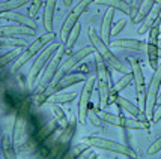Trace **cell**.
<instances>
[{
    "instance_id": "obj_17",
    "label": "cell",
    "mask_w": 161,
    "mask_h": 159,
    "mask_svg": "<svg viewBox=\"0 0 161 159\" xmlns=\"http://www.w3.org/2000/svg\"><path fill=\"white\" fill-rule=\"evenodd\" d=\"M81 81H84L83 74H66V75H63L54 86H50L48 89L45 90V93H47L48 96H51V95H54L57 92H62L63 89H66V87H69V86H74V84H77V83H81Z\"/></svg>"
},
{
    "instance_id": "obj_36",
    "label": "cell",
    "mask_w": 161,
    "mask_h": 159,
    "mask_svg": "<svg viewBox=\"0 0 161 159\" xmlns=\"http://www.w3.org/2000/svg\"><path fill=\"white\" fill-rule=\"evenodd\" d=\"M45 0H32V5H30V17H33L35 18L36 15H38V12H39V9H41L42 3H44Z\"/></svg>"
},
{
    "instance_id": "obj_3",
    "label": "cell",
    "mask_w": 161,
    "mask_h": 159,
    "mask_svg": "<svg viewBox=\"0 0 161 159\" xmlns=\"http://www.w3.org/2000/svg\"><path fill=\"white\" fill-rule=\"evenodd\" d=\"M30 117V101L26 99L20 110L17 113V117L14 122V129H12V143L15 149L20 150L23 144L27 141V123Z\"/></svg>"
},
{
    "instance_id": "obj_9",
    "label": "cell",
    "mask_w": 161,
    "mask_h": 159,
    "mask_svg": "<svg viewBox=\"0 0 161 159\" xmlns=\"http://www.w3.org/2000/svg\"><path fill=\"white\" fill-rule=\"evenodd\" d=\"M93 2H95V0H80L77 5L74 6V9L68 14V17L65 18V21H63L62 29H60V41H62V44H65V42L68 41L71 32H72L74 27L78 24V18L83 15V12L89 8V5L93 3Z\"/></svg>"
},
{
    "instance_id": "obj_44",
    "label": "cell",
    "mask_w": 161,
    "mask_h": 159,
    "mask_svg": "<svg viewBox=\"0 0 161 159\" xmlns=\"http://www.w3.org/2000/svg\"><path fill=\"white\" fill-rule=\"evenodd\" d=\"M125 2H128V3H130V2H131V0H125Z\"/></svg>"
},
{
    "instance_id": "obj_41",
    "label": "cell",
    "mask_w": 161,
    "mask_h": 159,
    "mask_svg": "<svg viewBox=\"0 0 161 159\" xmlns=\"http://www.w3.org/2000/svg\"><path fill=\"white\" fill-rule=\"evenodd\" d=\"M63 3H65V6H71L72 5V0H63Z\"/></svg>"
},
{
    "instance_id": "obj_24",
    "label": "cell",
    "mask_w": 161,
    "mask_h": 159,
    "mask_svg": "<svg viewBox=\"0 0 161 159\" xmlns=\"http://www.w3.org/2000/svg\"><path fill=\"white\" fill-rule=\"evenodd\" d=\"M131 81H134V77H133V72H128V74H124L122 75V78H120L118 83L113 86L112 89H110V98H108V105L113 104L114 102V99L118 98V93L119 92H122L124 89H126L130 84H131Z\"/></svg>"
},
{
    "instance_id": "obj_20",
    "label": "cell",
    "mask_w": 161,
    "mask_h": 159,
    "mask_svg": "<svg viewBox=\"0 0 161 159\" xmlns=\"http://www.w3.org/2000/svg\"><path fill=\"white\" fill-rule=\"evenodd\" d=\"M161 18V0H157L155 6L151 9V12L146 15V18L142 21L140 27H139V33H146L149 32L152 26H154L157 21Z\"/></svg>"
},
{
    "instance_id": "obj_4",
    "label": "cell",
    "mask_w": 161,
    "mask_h": 159,
    "mask_svg": "<svg viewBox=\"0 0 161 159\" xmlns=\"http://www.w3.org/2000/svg\"><path fill=\"white\" fill-rule=\"evenodd\" d=\"M65 53H66V51H65V44H60L59 50L54 53V56L51 57V60H50L48 65H47V68L44 69L41 78H39V81L36 83L35 95L45 92V90L51 86V83H53V80H54V77H56V74H57V71L60 68V62H62V57Z\"/></svg>"
},
{
    "instance_id": "obj_43",
    "label": "cell",
    "mask_w": 161,
    "mask_h": 159,
    "mask_svg": "<svg viewBox=\"0 0 161 159\" xmlns=\"http://www.w3.org/2000/svg\"><path fill=\"white\" fill-rule=\"evenodd\" d=\"M158 47H160V48H161V41H158Z\"/></svg>"
},
{
    "instance_id": "obj_42",
    "label": "cell",
    "mask_w": 161,
    "mask_h": 159,
    "mask_svg": "<svg viewBox=\"0 0 161 159\" xmlns=\"http://www.w3.org/2000/svg\"><path fill=\"white\" fill-rule=\"evenodd\" d=\"M158 104H161V92H160V95H158Z\"/></svg>"
},
{
    "instance_id": "obj_7",
    "label": "cell",
    "mask_w": 161,
    "mask_h": 159,
    "mask_svg": "<svg viewBox=\"0 0 161 159\" xmlns=\"http://www.w3.org/2000/svg\"><path fill=\"white\" fill-rule=\"evenodd\" d=\"M83 141L87 143V144H91L92 147H95V149L108 150V152L119 153V155H124V156L136 158V152H134L130 146L122 144V143H116V141H112V140H107V138H101V137H95V135L84 137Z\"/></svg>"
},
{
    "instance_id": "obj_37",
    "label": "cell",
    "mask_w": 161,
    "mask_h": 159,
    "mask_svg": "<svg viewBox=\"0 0 161 159\" xmlns=\"http://www.w3.org/2000/svg\"><path fill=\"white\" fill-rule=\"evenodd\" d=\"M142 3H143V0H133L130 5H131V14H130V17H131V20H134L136 18V15L139 14V9H140Z\"/></svg>"
},
{
    "instance_id": "obj_15",
    "label": "cell",
    "mask_w": 161,
    "mask_h": 159,
    "mask_svg": "<svg viewBox=\"0 0 161 159\" xmlns=\"http://www.w3.org/2000/svg\"><path fill=\"white\" fill-rule=\"evenodd\" d=\"M97 78L95 77H89L86 81L81 92H80V101H78V111H77V119L81 125L86 123L87 120V114H89V104H91V96L93 92V86H95Z\"/></svg>"
},
{
    "instance_id": "obj_12",
    "label": "cell",
    "mask_w": 161,
    "mask_h": 159,
    "mask_svg": "<svg viewBox=\"0 0 161 159\" xmlns=\"http://www.w3.org/2000/svg\"><path fill=\"white\" fill-rule=\"evenodd\" d=\"M160 92H161V63L158 65L157 71H154L151 84H149L147 92H146V108H145V113H146V116L149 120H152V117H154L155 105L158 102Z\"/></svg>"
},
{
    "instance_id": "obj_13",
    "label": "cell",
    "mask_w": 161,
    "mask_h": 159,
    "mask_svg": "<svg viewBox=\"0 0 161 159\" xmlns=\"http://www.w3.org/2000/svg\"><path fill=\"white\" fill-rule=\"evenodd\" d=\"M93 53H95V48H93V47H83V48L78 50L77 53H74L72 56H69L66 60H63V63L60 65V68H59V71H57V74H56V77H54V80H53L51 86H54L63 75H66L68 72H71V71L77 66L78 63L83 62L87 56L93 54Z\"/></svg>"
},
{
    "instance_id": "obj_5",
    "label": "cell",
    "mask_w": 161,
    "mask_h": 159,
    "mask_svg": "<svg viewBox=\"0 0 161 159\" xmlns=\"http://www.w3.org/2000/svg\"><path fill=\"white\" fill-rule=\"evenodd\" d=\"M54 38H56V33H54V32H47L45 35L39 36V38H38V39L32 44V45H29V48L23 50V53L18 56V59L14 62L12 72H17V71L20 69L21 66H24V65H26V63H27L32 57H35L38 53H41L42 50L48 45V42L53 41Z\"/></svg>"
},
{
    "instance_id": "obj_33",
    "label": "cell",
    "mask_w": 161,
    "mask_h": 159,
    "mask_svg": "<svg viewBox=\"0 0 161 159\" xmlns=\"http://www.w3.org/2000/svg\"><path fill=\"white\" fill-rule=\"evenodd\" d=\"M21 53H23V50L21 48H14L12 51H9V53H6V54H3L2 56V60H0V65H2V66H6L8 63L15 62Z\"/></svg>"
},
{
    "instance_id": "obj_35",
    "label": "cell",
    "mask_w": 161,
    "mask_h": 159,
    "mask_svg": "<svg viewBox=\"0 0 161 159\" xmlns=\"http://www.w3.org/2000/svg\"><path fill=\"white\" fill-rule=\"evenodd\" d=\"M87 119L89 120H92V123H93V126H101L103 125V119L99 117V114L97 113V110H89V114H87Z\"/></svg>"
},
{
    "instance_id": "obj_30",
    "label": "cell",
    "mask_w": 161,
    "mask_h": 159,
    "mask_svg": "<svg viewBox=\"0 0 161 159\" xmlns=\"http://www.w3.org/2000/svg\"><path fill=\"white\" fill-rule=\"evenodd\" d=\"M29 2H32V0H8V2H2V5H0V12L14 11L17 8H21V6H24V5H27Z\"/></svg>"
},
{
    "instance_id": "obj_32",
    "label": "cell",
    "mask_w": 161,
    "mask_h": 159,
    "mask_svg": "<svg viewBox=\"0 0 161 159\" xmlns=\"http://www.w3.org/2000/svg\"><path fill=\"white\" fill-rule=\"evenodd\" d=\"M51 111H53V114L56 116V119L59 120V123L62 125V128H65L68 122H69V119H66V114H65V111L60 108V105L59 104H51Z\"/></svg>"
},
{
    "instance_id": "obj_11",
    "label": "cell",
    "mask_w": 161,
    "mask_h": 159,
    "mask_svg": "<svg viewBox=\"0 0 161 159\" xmlns=\"http://www.w3.org/2000/svg\"><path fill=\"white\" fill-rule=\"evenodd\" d=\"M99 117L104 120L105 123L113 125V126H119V128H126V129H149V122H142L136 117H124V116H118V114H112L107 111H98Z\"/></svg>"
},
{
    "instance_id": "obj_23",
    "label": "cell",
    "mask_w": 161,
    "mask_h": 159,
    "mask_svg": "<svg viewBox=\"0 0 161 159\" xmlns=\"http://www.w3.org/2000/svg\"><path fill=\"white\" fill-rule=\"evenodd\" d=\"M113 17H114V11L112 8L104 14L103 18V24H101V39L110 45V38H112V30H113Z\"/></svg>"
},
{
    "instance_id": "obj_18",
    "label": "cell",
    "mask_w": 161,
    "mask_h": 159,
    "mask_svg": "<svg viewBox=\"0 0 161 159\" xmlns=\"http://www.w3.org/2000/svg\"><path fill=\"white\" fill-rule=\"evenodd\" d=\"M36 30L23 24L17 26H2L0 27V38H21V36H35Z\"/></svg>"
},
{
    "instance_id": "obj_16",
    "label": "cell",
    "mask_w": 161,
    "mask_h": 159,
    "mask_svg": "<svg viewBox=\"0 0 161 159\" xmlns=\"http://www.w3.org/2000/svg\"><path fill=\"white\" fill-rule=\"evenodd\" d=\"M160 24H161V18L157 23H155L154 26H152V29L149 30V41H147V60H149V65H151V68L154 71H157V68H158V36L161 35L160 33Z\"/></svg>"
},
{
    "instance_id": "obj_46",
    "label": "cell",
    "mask_w": 161,
    "mask_h": 159,
    "mask_svg": "<svg viewBox=\"0 0 161 159\" xmlns=\"http://www.w3.org/2000/svg\"><path fill=\"white\" fill-rule=\"evenodd\" d=\"M2 2H8V0H2Z\"/></svg>"
},
{
    "instance_id": "obj_21",
    "label": "cell",
    "mask_w": 161,
    "mask_h": 159,
    "mask_svg": "<svg viewBox=\"0 0 161 159\" xmlns=\"http://www.w3.org/2000/svg\"><path fill=\"white\" fill-rule=\"evenodd\" d=\"M110 45L114 48H124V50H133L139 53H145L147 50V44L145 41L139 39H118V41L110 42Z\"/></svg>"
},
{
    "instance_id": "obj_38",
    "label": "cell",
    "mask_w": 161,
    "mask_h": 159,
    "mask_svg": "<svg viewBox=\"0 0 161 159\" xmlns=\"http://www.w3.org/2000/svg\"><path fill=\"white\" fill-rule=\"evenodd\" d=\"M160 150H161V137L160 138H157L152 144L149 146V149H147V155H149V156H151V155H155V153L160 152Z\"/></svg>"
},
{
    "instance_id": "obj_26",
    "label": "cell",
    "mask_w": 161,
    "mask_h": 159,
    "mask_svg": "<svg viewBox=\"0 0 161 159\" xmlns=\"http://www.w3.org/2000/svg\"><path fill=\"white\" fill-rule=\"evenodd\" d=\"M57 0H45V9H44V27L47 32H53V20H54V11H56Z\"/></svg>"
},
{
    "instance_id": "obj_1",
    "label": "cell",
    "mask_w": 161,
    "mask_h": 159,
    "mask_svg": "<svg viewBox=\"0 0 161 159\" xmlns=\"http://www.w3.org/2000/svg\"><path fill=\"white\" fill-rule=\"evenodd\" d=\"M87 35H89V39H91L92 47L95 48V51H97L98 57L101 59V60H104V62L107 63V66L113 68L116 72H120V74H128V72H131V68H128L125 63H122L119 59L116 57V56L113 54L112 51H110V48H108V45H107L103 39H101V36L97 35L95 29L89 27Z\"/></svg>"
},
{
    "instance_id": "obj_25",
    "label": "cell",
    "mask_w": 161,
    "mask_h": 159,
    "mask_svg": "<svg viewBox=\"0 0 161 159\" xmlns=\"http://www.w3.org/2000/svg\"><path fill=\"white\" fill-rule=\"evenodd\" d=\"M93 3H97L99 6H108L112 9H118L125 15L131 14V5L125 0H95Z\"/></svg>"
},
{
    "instance_id": "obj_10",
    "label": "cell",
    "mask_w": 161,
    "mask_h": 159,
    "mask_svg": "<svg viewBox=\"0 0 161 159\" xmlns=\"http://www.w3.org/2000/svg\"><path fill=\"white\" fill-rule=\"evenodd\" d=\"M126 60H128V63H130V68H131V72H133V77H134L136 95H137L139 107L145 111V108H146V92L147 90H146V84H145V74H143V69H142L139 59L128 57Z\"/></svg>"
},
{
    "instance_id": "obj_19",
    "label": "cell",
    "mask_w": 161,
    "mask_h": 159,
    "mask_svg": "<svg viewBox=\"0 0 161 159\" xmlns=\"http://www.w3.org/2000/svg\"><path fill=\"white\" fill-rule=\"evenodd\" d=\"M114 104L118 105L119 108H122V110H125L126 113H130L133 117L139 119V120H142V122H147L149 119H147L146 113L142 110L140 107H137V105H134L131 101H128L126 98L124 96H118L116 99H114Z\"/></svg>"
},
{
    "instance_id": "obj_29",
    "label": "cell",
    "mask_w": 161,
    "mask_h": 159,
    "mask_svg": "<svg viewBox=\"0 0 161 159\" xmlns=\"http://www.w3.org/2000/svg\"><path fill=\"white\" fill-rule=\"evenodd\" d=\"M14 147H12V143L9 141V137L3 135V143H2V155H3V158H8V159L17 158V152H15Z\"/></svg>"
},
{
    "instance_id": "obj_14",
    "label": "cell",
    "mask_w": 161,
    "mask_h": 159,
    "mask_svg": "<svg viewBox=\"0 0 161 159\" xmlns=\"http://www.w3.org/2000/svg\"><path fill=\"white\" fill-rule=\"evenodd\" d=\"M57 122H59V120H57V119H54V120H50L48 123H45L41 129H38V132H36V134H33V135H32V137L26 141L24 147H21L20 150H23V152H32V150H35V149L41 144V143L47 141V140L51 137V134L57 131V128H59Z\"/></svg>"
},
{
    "instance_id": "obj_34",
    "label": "cell",
    "mask_w": 161,
    "mask_h": 159,
    "mask_svg": "<svg viewBox=\"0 0 161 159\" xmlns=\"http://www.w3.org/2000/svg\"><path fill=\"white\" fill-rule=\"evenodd\" d=\"M89 147H91V144H87V143H84L83 141V143H80V144L74 146L72 150H71V155L69 156H66V158H80L86 150H89Z\"/></svg>"
},
{
    "instance_id": "obj_40",
    "label": "cell",
    "mask_w": 161,
    "mask_h": 159,
    "mask_svg": "<svg viewBox=\"0 0 161 159\" xmlns=\"http://www.w3.org/2000/svg\"><path fill=\"white\" fill-rule=\"evenodd\" d=\"M161 120V104H158L157 110L154 111V117H152V122H158Z\"/></svg>"
},
{
    "instance_id": "obj_39",
    "label": "cell",
    "mask_w": 161,
    "mask_h": 159,
    "mask_svg": "<svg viewBox=\"0 0 161 159\" xmlns=\"http://www.w3.org/2000/svg\"><path fill=\"white\" fill-rule=\"evenodd\" d=\"M125 24H126V20H120L119 23H116V24L113 26V30H112V36H116V35H119L120 32L124 30V27H125Z\"/></svg>"
},
{
    "instance_id": "obj_31",
    "label": "cell",
    "mask_w": 161,
    "mask_h": 159,
    "mask_svg": "<svg viewBox=\"0 0 161 159\" xmlns=\"http://www.w3.org/2000/svg\"><path fill=\"white\" fill-rule=\"evenodd\" d=\"M80 32H81V26L77 24V26L74 27V30L71 32L68 41L65 42V51H66V53H71V50H72V47H74V44L77 42V38L80 36Z\"/></svg>"
},
{
    "instance_id": "obj_6",
    "label": "cell",
    "mask_w": 161,
    "mask_h": 159,
    "mask_svg": "<svg viewBox=\"0 0 161 159\" xmlns=\"http://www.w3.org/2000/svg\"><path fill=\"white\" fill-rule=\"evenodd\" d=\"M97 83H98V93H99V104L101 108L108 107V98H110V89H112V78L108 74V66L104 60L98 57L97 62Z\"/></svg>"
},
{
    "instance_id": "obj_45",
    "label": "cell",
    "mask_w": 161,
    "mask_h": 159,
    "mask_svg": "<svg viewBox=\"0 0 161 159\" xmlns=\"http://www.w3.org/2000/svg\"><path fill=\"white\" fill-rule=\"evenodd\" d=\"M160 33H161V24H160Z\"/></svg>"
},
{
    "instance_id": "obj_8",
    "label": "cell",
    "mask_w": 161,
    "mask_h": 159,
    "mask_svg": "<svg viewBox=\"0 0 161 159\" xmlns=\"http://www.w3.org/2000/svg\"><path fill=\"white\" fill-rule=\"evenodd\" d=\"M59 47H60L59 44H50V45H47V47L39 53V56L36 57V60L33 62L32 68L29 71V80L27 81H29V86H30V87H35L36 86L38 77L41 75L42 69L48 65V62L51 60V57L54 56V53L59 50Z\"/></svg>"
},
{
    "instance_id": "obj_27",
    "label": "cell",
    "mask_w": 161,
    "mask_h": 159,
    "mask_svg": "<svg viewBox=\"0 0 161 159\" xmlns=\"http://www.w3.org/2000/svg\"><path fill=\"white\" fill-rule=\"evenodd\" d=\"M77 98V95L74 93V92H71V93H62V92H57V93H54V95H51V96H48V99H47V104H68V102H72L74 99Z\"/></svg>"
},
{
    "instance_id": "obj_28",
    "label": "cell",
    "mask_w": 161,
    "mask_h": 159,
    "mask_svg": "<svg viewBox=\"0 0 161 159\" xmlns=\"http://www.w3.org/2000/svg\"><path fill=\"white\" fill-rule=\"evenodd\" d=\"M6 47H11V48H23V47H27V42L23 38H2L0 41V48H6Z\"/></svg>"
},
{
    "instance_id": "obj_2",
    "label": "cell",
    "mask_w": 161,
    "mask_h": 159,
    "mask_svg": "<svg viewBox=\"0 0 161 159\" xmlns=\"http://www.w3.org/2000/svg\"><path fill=\"white\" fill-rule=\"evenodd\" d=\"M77 120L74 116L69 119L68 125L65 126L60 132V135L56 140L51 141V146L48 149H44L42 156H47V158H60L65 155V150L68 149V144L71 143L72 137L75 135V126H77Z\"/></svg>"
},
{
    "instance_id": "obj_47",
    "label": "cell",
    "mask_w": 161,
    "mask_h": 159,
    "mask_svg": "<svg viewBox=\"0 0 161 159\" xmlns=\"http://www.w3.org/2000/svg\"><path fill=\"white\" fill-rule=\"evenodd\" d=\"M160 158H161V156H160Z\"/></svg>"
},
{
    "instance_id": "obj_22",
    "label": "cell",
    "mask_w": 161,
    "mask_h": 159,
    "mask_svg": "<svg viewBox=\"0 0 161 159\" xmlns=\"http://www.w3.org/2000/svg\"><path fill=\"white\" fill-rule=\"evenodd\" d=\"M0 18L2 20H9V21H15L18 24H23V26H27V27H32L36 30V20L30 15H24L20 14V12H14V11H9V12H2L0 14Z\"/></svg>"
}]
</instances>
